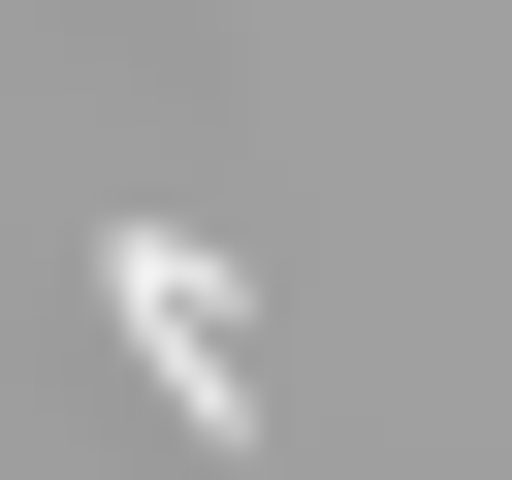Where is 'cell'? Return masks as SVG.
I'll use <instances>...</instances> for the list:
<instances>
[{
	"mask_svg": "<svg viewBox=\"0 0 512 480\" xmlns=\"http://www.w3.org/2000/svg\"><path fill=\"white\" fill-rule=\"evenodd\" d=\"M96 320L160 352V416H192V448H256V288H224L192 224H96Z\"/></svg>",
	"mask_w": 512,
	"mask_h": 480,
	"instance_id": "obj_1",
	"label": "cell"
}]
</instances>
